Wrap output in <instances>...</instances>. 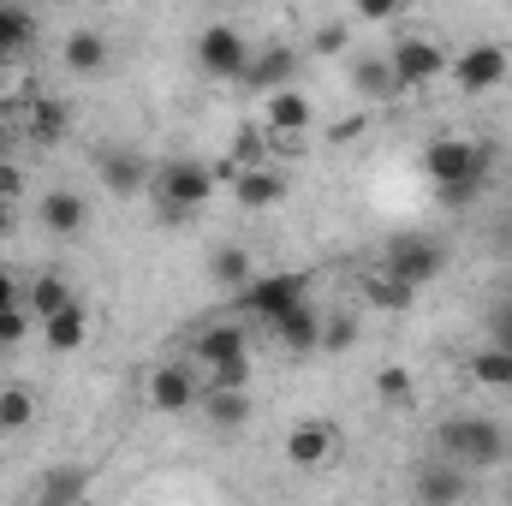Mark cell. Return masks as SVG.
<instances>
[{"mask_svg":"<svg viewBox=\"0 0 512 506\" xmlns=\"http://www.w3.org/2000/svg\"><path fill=\"white\" fill-rule=\"evenodd\" d=\"M441 459L465 465V471H483V465H501L512 447V435L495 423V417H447L441 423Z\"/></svg>","mask_w":512,"mask_h":506,"instance_id":"6da1fadb","label":"cell"},{"mask_svg":"<svg viewBox=\"0 0 512 506\" xmlns=\"http://www.w3.org/2000/svg\"><path fill=\"white\" fill-rule=\"evenodd\" d=\"M489 143H477V137H435L429 149H423V173H429V185L441 191V185H483L489 179Z\"/></svg>","mask_w":512,"mask_h":506,"instance_id":"7a4b0ae2","label":"cell"},{"mask_svg":"<svg viewBox=\"0 0 512 506\" xmlns=\"http://www.w3.org/2000/svg\"><path fill=\"white\" fill-rule=\"evenodd\" d=\"M310 298V280L304 274H251L239 292H233V310L239 316H256L262 328H274L286 310H298Z\"/></svg>","mask_w":512,"mask_h":506,"instance_id":"3957f363","label":"cell"},{"mask_svg":"<svg viewBox=\"0 0 512 506\" xmlns=\"http://www.w3.org/2000/svg\"><path fill=\"white\" fill-rule=\"evenodd\" d=\"M149 191H155L161 203H179V209H191V215H197V209L221 191V179H215V167H209V161L179 155V161H161V167H155Z\"/></svg>","mask_w":512,"mask_h":506,"instance_id":"277c9868","label":"cell"},{"mask_svg":"<svg viewBox=\"0 0 512 506\" xmlns=\"http://www.w3.org/2000/svg\"><path fill=\"white\" fill-rule=\"evenodd\" d=\"M507 72H512V54L501 42H471V48H459L447 60V78H453L459 96H489V90L507 84Z\"/></svg>","mask_w":512,"mask_h":506,"instance_id":"5b68a950","label":"cell"},{"mask_svg":"<svg viewBox=\"0 0 512 506\" xmlns=\"http://www.w3.org/2000/svg\"><path fill=\"white\" fill-rule=\"evenodd\" d=\"M387 274H399L405 286H429L441 268H447V245L435 233H393L387 239V256H382Z\"/></svg>","mask_w":512,"mask_h":506,"instance_id":"8992f818","label":"cell"},{"mask_svg":"<svg viewBox=\"0 0 512 506\" xmlns=\"http://www.w3.org/2000/svg\"><path fill=\"white\" fill-rule=\"evenodd\" d=\"M197 66L209 72V78H245V66H251V42L239 36V24H209L203 36H197Z\"/></svg>","mask_w":512,"mask_h":506,"instance_id":"52a82bcc","label":"cell"},{"mask_svg":"<svg viewBox=\"0 0 512 506\" xmlns=\"http://www.w3.org/2000/svg\"><path fill=\"white\" fill-rule=\"evenodd\" d=\"M387 66H393L399 90H423V84L447 78V48H435L429 36H399V48L387 54Z\"/></svg>","mask_w":512,"mask_h":506,"instance_id":"ba28073f","label":"cell"},{"mask_svg":"<svg viewBox=\"0 0 512 506\" xmlns=\"http://www.w3.org/2000/svg\"><path fill=\"white\" fill-rule=\"evenodd\" d=\"M197 393H203V376H197L191 364H155V376H149V405H155L161 417H185V411L197 405Z\"/></svg>","mask_w":512,"mask_h":506,"instance_id":"9c48e42d","label":"cell"},{"mask_svg":"<svg viewBox=\"0 0 512 506\" xmlns=\"http://www.w3.org/2000/svg\"><path fill=\"white\" fill-rule=\"evenodd\" d=\"M262 126L274 131V137H304V131L316 126V102H310L298 84L268 90V96H262Z\"/></svg>","mask_w":512,"mask_h":506,"instance_id":"30bf717a","label":"cell"},{"mask_svg":"<svg viewBox=\"0 0 512 506\" xmlns=\"http://www.w3.org/2000/svg\"><path fill=\"white\" fill-rule=\"evenodd\" d=\"M239 358H251V334L239 322H209L191 346V364H203V370H221V364H239Z\"/></svg>","mask_w":512,"mask_h":506,"instance_id":"8fae6325","label":"cell"},{"mask_svg":"<svg viewBox=\"0 0 512 506\" xmlns=\"http://www.w3.org/2000/svg\"><path fill=\"white\" fill-rule=\"evenodd\" d=\"M36 221H42V233L48 239H78L84 233V221H90V203H84V191H48L42 203H36Z\"/></svg>","mask_w":512,"mask_h":506,"instance_id":"7c38bea8","label":"cell"},{"mask_svg":"<svg viewBox=\"0 0 512 506\" xmlns=\"http://www.w3.org/2000/svg\"><path fill=\"white\" fill-rule=\"evenodd\" d=\"M298 78V48H286V42H274V48H262V54H251V66H245V90H256V96H268V90H286Z\"/></svg>","mask_w":512,"mask_h":506,"instance_id":"4fadbf2b","label":"cell"},{"mask_svg":"<svg viewBox=\"0 0 512 506\" xmlns=\"http://www.w3.org/2000/svg\"><path fill=\"white\" fill-rule=\"evenodd\" d=\"M268 334H274V340H280L286 352L310 358V352H322V310H316V304L304 298V304H298V310H286V316H280V322H274Z\"/></svg>","mask_w":512,"mask_h":506,"instance_id":"5bb4252c","label":"cell"},{"mask_svg":"<svg viewBox=\"0 0 512 506\" xmlns=\"http://www.w3.org/2000/svg\"><path fill=\"white\" fill-rule=\"evenodd\" d=\"M197 405H203V417H209L215 429H245V423H251V387H221V381H203Z\"/></svg>","mask_w":512,"mask_h":506,"instance_id":"9a60e30c","label":"cell"},{"mask_svg":"<svg viewBox=\"0 0 512 506\" xmlns=\"http://www.w3.org/2000/svg\"><path fill=\"white\" fill-rule=\"evenodd\" d=\"M334 447H340V441H334L328 423H292V429H286V459H292L298 471H322V465L334 459Z\"/></svg>","mask_w":512,"mask_h":506,"instance_id":"2e32d148","label":"cell"},{"mask_svg":"<svg viewBox=\"0 0 512 506\" xmlns=\"http://www.w3.org/2000/svg\"><path fill=\"white\" fill-rule=\"evenodd\" d=\"M66 131H72V108H66L60 96H36V102L24 108V137H30V143L54 149V143H60Z\"/></svg>","mask_w":512,"mask_h":506,"instance_id":"e0dca14e","label":"cell"},{"mask_svg":"<svg viewBox=\"0 0 512 506\" xmlns=\"http://www.w3.org/2000/svg\"><path fill=\"white\" fill-rule=\"evenodd\" d=\"M233 197H239V209H274L280 197H286V179L274 173V167H239L233 179Z\"/></svg>","mask_w":512,"mask_h":506,"instance_id":"ac0fdd59","label":"cell"},{"mask_svg":"<svg viewBox=\"0 0 512 506\" xmlns=\"http://www.w3.org/2000/svg\"><path fill=\"white\" fill-rule=\"evenodd\" d=\"M72 304V280L60 274V268H42L36 280H24V310L36 316V322H48L54 310H66Z\"/></svg>","mask_w":512,"mask_h":506,"instance_id":"d6986e66","label":"cell"},{"mask_svg":"<svg viewBox=\"0 0 512 506\" xmlns=\"http://www.w3.org/2000/svg\"><path fill=\"white\" fill-rule=\"evenodd\" d=\"M42 328V340H48V352H78L84 340H90V316H84V304L72 298L66 310H54L48 322H36Z\"/></svg>","mask_w":512,"mask_h":506,"instance_id":"ffe728a7","label":"cell"},{"mask_svg":"<svg viewBox=\"0 0 512 506\" xmlns=\"http://www.w3.org/2000/svg\"><path fill=\"white\" fill-rule=\"evenodd\" d=\"M465 495H471L465 465H453V459L423 465V477H417V501H465Z\"/></svg>","mask_w":512,"mask_h":506,"instance_id":"44dd1931","label":"cell"},{"mask_svg":"<svg viewBox=\"0 0 512 506\" xmlns=\"http://www.w3.org/2000/svg\"><path fill=\"white\" fill-rule=\"evenodd\" d=\"M149 179H155V167H149L143 155H131V149H120V155H102V185H108L114 197H137Z\"/></svg>","mask_w":512,"mask_h":506,"instance_id":"7402d4cb","label":"cell"},{"mask_svg":"<svg viewBox=\"0 0 512 506\" xmlns=\"http://www.w3.org/2000/svg\"><path fill=\"white\" fill-rule=\"evenodd\" d=\"M30 42H36V12L18 6V0H0V66L18 60Z\"/></svg>","mask_w":512,"mask_h":506,"instance_id":"603a6c76","label":"cell"},{"mask_svg":"<svg viewBox=\"0 0 512 506\" xmlns=\"http://www.w3.org/2000/svg\"><path fill=\"white\" fill-rule=\"evenodd\" d=\"M60 60H66V72L96 78V72L108 66V42H102L96 30H72V36H66V48H60Z\"/></svg>","mask_w":512,"mask_h":506,"instance_id":"cb8c5ba5","label":"cell"},{"mask_svg":"<svg viewBox=\"0 0 512 506\" xmlns=\"http://www.w3.org/2000/svg\"><path fill=\"white\" fill-rule=\"evenodd\" d=\"M251 274H256V256L245 251V245H221V251L209 256V280H215V286H227V292H239Z\"/></svg>","mask_w":512,"mask_h":506,"instance_id":"d4e9b609","label":"cell"},{"mask_svg":"<svg viewBox=\"0 0 512 506\" xmlns=\"http://www.w3.org/2000/svg\"><path fill=\"white\" fill-rule=\"evenodd\" d=\"M268 143H274V131L251 120V126L233 131V149H227V161H233V167H268Z\"/></svg>","mask_w":512,"mask_h":506,"instance_id":"484cf974","label":"cell"},{"mask_svg":"<svg viewBox=\"0 0 512 506\" xmlns=\"http://www.w3.org/2000/svg\"><path fill=\"white\" fill-rule=\"evenodd\" d=\"M471 381L477 387H512V346H483L477 358H471Z\"/></svg>","mask_w":512,"mask_h":506,"instance_id":"4316f807","label":"cell"},{"mask_svg":"<svg viewBox=\"0 0 512 506\" xmlns=\"http://www.w3.org/2000/svg\"><path fill=\"white\" fill-rule=\"evenodd\" d=\"M411 292H417V286H405V280H399V274H387V268H370V274H364V298H370V304H382V310H405V304H411Z\"/></svg>","mask_w":512,"mask_h":506,"instance_id":"83f0119b","label":"cell"},{"mask_svg":"<svg viewBox=\"0 0 512 506\" xmlns=\"http://www.w3.org/2000/svg\"><path fill=\"white\" fill-rule=\"evenodd\" d=\"M30 423H36V393H30V387H0V429L18 435V429H30Z\"/></svg>","mask_w":512,"mask_h":506,"instance_id":"f1b7e54d","label":"cell"},{"mask_svg":"<svg viewBox=\"0 0 512 506\" xmlns=\"http://www.w3.org/2000/svg\"><path fill=\"white\" fill-rule=\"evenodd\" d=\"M352 84H358L370 102H382V96H399V84H393V66H387V60H358V66H352Z\"/></svg>","mask_w":512,"mask_h":506,"instance_id":"f546056e","label":"cell"},{"mask_svg":"<svg viewBox=\"0 0 512 506\" xmlns=\"http://www.w3.org/2000/svg\"><path fill=\"white\" fill-rule=\"evenodd\" d=\"M84 495H90V477L84 471H48L42 489H36V501H84Z\"/></svg>","mask_w":512,"mask_h":506,"instance_id":"4dcf8cb0","label":"cell"},{"mask_svg":"<svg viewBox=\"0 0 512 506\" xmlns=\"http://www.w3.org/2000/svg\"><path fill=\"white\" fill-rule=\"evenodd\" d=\"M358 346V322L352 316H322V352H352Z\"/></svg>","mask_w":512,"mask_h":506,"instance_id":"1f68e13d","label":"cell"},{"mask_svg":"<svg viewBox=\"0 0 512 506\" xmlns=\"http://www.w3.org/2000/svg\"><path fill=\"white\" fill-rule=\"evenodd\" d=\"M376 393H382L387 405H411V399H417V381L405 376V370H393V364H387L382 376H376Z\"/></svg>","mask_w":512,"mask_h":506,"instance_id":"d6a6232c","label":"cell"},{"mask_svg":"<svg viewBox=\"0 0 512 506\" xmlns=\"http://www.w3.org/2000/svg\"><path fill=\"white\" fill-rule=\"evenodd\" d=\"M30 322H36V316H30L24 304L0 310V346H6V352H12V346H24V340H30Z\"/></svg>","mask_w":512,"mask_h":506,"instance_id":"836d02e7","label":"cell"},{"mask_svg":"<svg viewBox=\"0 0 512 506\" xmlns=\"http://www.w3.org/2000/svg\"><path fill=\"white\" fill-rule=\"evenodd\" d=\"M411 0H352V12L364 18V24H387V18H399Z\"/></svg>","mask_w":512,"mask_h":506,"instance_id":"e575fe53","label":"cell"},{"mask_svg":"<svg viewBox=\"0 0 512 506\" xmlns=\"http://www.w3.org/2000/svg\"><path fill=\"white\" fill-rule=\"evenodd\" d=\"M489 340H495V346H512V298L489 304Z\"/></svg>","mask_w":512,"mask_h":506,"instance_id":"d590c367","label":"cell"},{"mask_svg":"<svg viewBox=\"0 0 512 506\" xmlns=\"http://www.w3.org/2000/svg\"><path fill=\"white\" fill-rule=\"evenodd\" d=\"M346 42H352V30H346V24H322L310 48H316V54H346Z\"/></svg>","mask_w":512,"mask_h":506,"instance_id":"8d00e7d4","label":"cell"},{"mask_svg":"<svg viewBox=\"0 0 512 506\" xmlns=\"http://www.w3.org/2000/svg\"><path fill=\"white\" fill-rule=\"evenodd\" d=\"M0 197H24V173L12 167V155H0Z\"/></svg>","mask_w":512,"mask_h":506,"instance_id":"74e56055","label":"cell"},{"mask_svg":"<svg viewBox=\"0 0 512 506\" xmlns=\"http://www.w3.org/2000/svg\"><path fill=\"white\" fill-rule=\"evenodd\" d=\"M12 304H24V280L12 268H0V310H12Z\"/></svg>","mask_w":512,"mask_h":506,"instance_id":"f35d334b","label":"cell"},{"mask_svg":"<svg viewBox=\"0 0 512 506\" xmlns=\"http://www.w3.org/2000/svg\"><path fill=\"white\" fill-rule=\"evenodd\" d=\"M12 221H18V197H0V239L12 233Z\"/></svg>","mask_w":512,"mask_h":506,"instance_id":"ab89813d","label":"cell"},{"mask_svg":"<svg viewBox=\"0 0 512 506\" xmlns=\"http://www.w3.org/2000/svg\"><path fill=\"white\" fill-rule=\"evenodd\" d=\"M358 131H364V120H358V114H352V120H340V126L328 131V137H334V143H346V137H358Z\"/></svg>","mask_w":512,"mask_h":506,"instance_id":"60d3db41","label":"cell"},{"mask_svg":"<svg viewBox=\"0 0 512 506\" xmlns=\"http://www.w3.org/2000/svg\"><path fill=\"white\" fill-rule=\"evenodd\" d=\"M507 251H512V221H507Z\"/></svg>","mask_w":512,"mask_h":506,"instance_id":"b9f144b4","label":"cell"},{"mask_svg":"<svg viewBox=\"0 0 512 506\" xmlns=\"http://www.w3.org/2000/svg\"><path fill=\"white\" fill-rule=\"evenodd\" d=\"M0 155H6V137H0Z\"/></svg>","mask_w":512,"mask_h":506,"instance_id":"7bdbcfd3","label":"cell"},{"mask_svg":"<svg viewBox=\"0 0 512 506\" xmlns=\"http://www.w3.org/2000/svg\"><path fill=\"white\" fill-rule=\"evenodd\" d=\"M0 352H6V346H0Z\"/></svg>","mask_w":512,"mask_h":506,"instance_id":"ee69618b","label":"cell"},{"mask_svg":"<svg viewBox=\"0 0 512 506\" xmlns=\"http://www.w3.org/2000/svg\"><path fill=\"white\" fill-rule=\"evenodd\" d=\"M507 298H512V292H507Z\"/></svg>","mask_w":512,"mask_h":506,"instance_id":"f6af8a7d","label":"cell"}]
</instances>
